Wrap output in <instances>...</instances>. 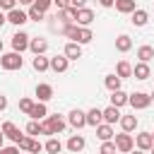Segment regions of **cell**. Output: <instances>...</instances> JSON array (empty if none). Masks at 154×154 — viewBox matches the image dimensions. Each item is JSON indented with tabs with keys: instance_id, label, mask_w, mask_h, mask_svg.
<instances>
[{
	"instance_id": "obj_1",
	"label": "cell",
	"mask_w": 154,
	"mask_h": 154,
	"mask_svg": "<svg viewBox=\"0 0 154 154\" xmlns=\"http://www.w3.org/2000/svg\"><path fill=\"white\" fill-rule=\"evenodd\" d=\"M22 65H24V58H22V53H14V51H10V53H2V55H0V67H2V70H7V72L22 70Z\"/></svg>"
},
{
	"instance_id": "obj_2",
	"label": "cell",
	"mask_w": 154,
	"mask_h": 154,
	"mask_svg": "<svg viewBox=\"0 0 154 154\" xmlns=\"http://www.w3.org/2000/svg\"><path fill=\"white\" fill-rule=\"evenodd\" d=\"M113 144H116V149H118L120 154H130V152L135 149V140H132L130 132H120V135H116V137H113Z\"/></svg>"
},
{
	"instance_id": "obj_3",
	"label": "cell",
	"mask_w": 154,
	"mask_h": 154,
	"mask_svg": "<svg viewBox=\"0 0 154 154\" xmlns=\"http://www.w3.org/2000/svg\"><path fill=\"white\" fill-rule=\"evenodd\" d=\"M29 41H31V36H29L26 31L17 29V31L12 34V51H14V53H24V51H29Z\"/></svg>"
},
{
	"instance_id": "obj_4",
	"label": "cell",
	"mask_w": 154,
	"mask_h": 154,
	"mask_svg": "<svg viewBox=\"0 0 154 154\" xmlns=\"http://www.w3.org/2000/svg\"><path fill=\"white\" fill-rule=\"evenodd\" d=\"M128 103H130L135 111H144V108H149L152 99H149V94H144V91H135V94H128Z\"/></svg>"
},
{
	"instance_id": "obj_5",
	"label": "cell",
	"mask_w": 154,
	"mask_h": 154,
	"mask_svg": "<svg viewBox=\"0 0 154 154\" xmlns=\"http://www.w3.org/2000/svg\"><path fill=\"white\" fill-rule=\"evenodd\" d=\"M67 125H72L75 130L84 128V125H87V113L79 111V108H72V111L67 113Z\"/></svg>"
},
{
	"instance_id": "obj_6",
	"label": "cell",
	"mask_w": 154,
	"mask_h": 154,
	"mask_svg": "<svg viewBox=\"0 0 154 154\" xmlns=\"http://www.w3.org/2000/svg\"><path fill=\"white\" fill-rule=\"evenodd\" d=\"M43 120H46V125L51 128V132H53V137H55V135H60V132H63V130L67 128V120H63L60 116H46Z\"/></svg>"
},
{
	"instance_id": "obj_7",
	"label": "cell",
	"mask_w": 154,
	"mask_h": 154,
	"mask_svg": "<svg viewBox=\"0 0 154 154\" xmlns=\"http://www.w3.org/2000/svg\"><path fill=\"white\" fill-rule=\"evenodd\" d=\"M0 130H2V135H5V140H12L14 144H17L19 140H22V132H19V128H17V125H14L12 120H5Z\"/></svg>"
},
{
	"instance_id": "obj_8",
	"label": "cell",
	"mask_w": 154,
	"mask_h": 154,
	"mask_svg": "<svg viewBox=\"0 0 154 154\" xmlns=\"http://www.w3.org/2000/svg\"><path fill=\"white\" fill-rule=\"evenodd\" d=\"M135 147L140 152H149L154 147V140H152V132H137L135 135Z\"/></svg>"
},
{
	"instance_id": "obj_9",
	"label": "cell",
	"mask_w": 154,
	"mask_h": 154,
	"mask_svg": "<svg viewBox=\"0 0 154 154\" xmlns=\"http://www.w3.org/2000/svg\"><path fill=\"white\" fill-rule=\"evenodd\" d=\"M7 22H10V24H14V26H22V24H26V22H29V17H26V12H24L22 7H14V10H10V12H7Z\"/></svg>"
},
{
	"instance_id": "obj_10",
	"label": "cell",
	"mask_w": 154,
	"mask_h": 154,
	"mask_svg": "<svg viewBox=\"0 0 154 154\" xmlns=\"http://www.w3.org/2000/svg\"><path fill=\"white\" fill-rule=\"evenodd\" d=\"M91 22H94V12H91L89 7L77 10V14H75V24H77V26H89Z\"/></svg>"
},
{
	"instance_id": "obj_11",
	"label": "cell",
	"mask_w": 154,
	"mask_h": 154,
	"mask_svg": "<svg viewBox=\"0 0 154 154\" xmlns=\"http://www.w3.org/2000/svg\"><path fill=\"white\" fill-rule=\"evenodd\" d=\"M34 94H36V99H38L41 103H46V101H51V99H53V87H51V84H46V82H41V84H36Z\"/></svg>"
},
{
	"instance_id": "obj_12",
	"label": "cell",
	"mask_w": 154,
	"mask_h": 154,
	"mask_svg": "<svg viewBox=\"0 0 154 154\" xmlns=\"http://www.w3.org/2000/svg\"><path fill=\"white\" fill-rule=\"evenodd\" d=\"M65 147H67V152H70V154H79V152L87 147V140H84L82 135H72V137L67 140V144H65Z\"/></svg>"
},
{
	"instance_id": "obj_13",
	"label": "cell",
	"mask_w": 154,
	"mask_h": 154,
	"mask_svg": "<svg viewBox=\"0 0 154 154\" xmlns=\"http://www.w3.org/2000/svg\"><path fill=\"white\" fill-rule=\"evenodd\" d=\"M63 55H65L67 60H77V58H82V46H79V43H75V41H67V43H65Z\"/></svg>"
},
{
	"instance_id": "obj_14",
	"label": "cell",
	"mask_w": 154,
	"mask_h": 154,
	"mask_svg": "<svg viewBox=\"0 0 154 154\" xmlns=\"http://www.w3.org/2000/svg\"><path fill=\"white\" fill-rule=\"evenodd\" d=\"M132 77H135V79H140V82H144V79H149V77H152V70H149V63H137V65L132 67Z\"/></svg>"
},
{
	"instance_id": "obj_15",
	"label": "cell",
	"mask_w": 154,
	"mask_h": 154,
	"mask_svg": "<svg viewBox=\"0 0 154 154\" xmlns=\"http://www.w3.org/2000/svg\"><path fill=\"white\" fill-rule=\"evenodd\" d=\"M94 130H96V137H99L101 142H111V140L116 137V132H113V125H106V123H101V125H96Z\"/></svg>"
},
{
	"instance_id": "obj_16",
	"label": "cell",
	"mask_w": 154,
	"mask_h": 154,
	"mask_svg": "<svg viewBox=\"0 0 154 154\" xmlns=\"http://www.w3.org/2000/svg\"><path fill=\"white\" fill-rule=\"evenodd\" d=\"M29 51H31L34 55H43V53L48 51V41L41 38V36H38V38H31V41H29Z\"/></svg>"
},
{
	"instance_id": "obj_17",
	"label": "cell",
	"mask_w": 154,
	"mask_h": 154,
	"mask_svg": "<svg viewBox=\"0 0 154 154\" xmlns=\"http://www.w3.org/2000/svg\"><path fill=\"white\" fill-rule=\"evenodd\" d=\"M48 116V108H46V103H41V101H34V106H31V111H29V118L31 120H43Z\"/></svg>"
},
{
	"instance_id": "obj_18",
	"label": "cell",
	"mask_w": 154,
	"mask_h": 154,
	"mask_svg": "<svg viewBox=\"0 0 154 154\" xmlns=\"http://www.w3.org/2000/svg\"><path fill=\"white\" fill-rule=\"evenodd\" d=\"M101 116H103V123H106V125H113V123H118V120H120V108L108 106V108H103V111H101Z\"/></svg>"
},
{
	"instance_id": "obj_19",
	"label": "cell",
	"mask_w": 154,
	"mask_h": 154,
	"mask_svg": "<svg viewBox=\"0 0 154 154\" xmlns=\"http://www.w3.org/2000/svg\"><path fill=\"white\" fill-rule=\"evenodd\" d=\"M67 67H70V60L65 55H53L51 58V70L53 72H65Z\"/></svg>"
},
{
	"instance_id": "obj_20",
	"label": "cell",
	"mask_w": 154,
	"mask_h": 154,
	"mask_svg": "<svg viewBox=\"0 0 154 154\" xmlns=\"http://www.w3.org/2000/svg\"><path fill=\"white\" fill-rule=\"evenodd\" d=\"M113 7H116L120 14H132V12L137 10L135 0H116V2H113Z\"/></svg>"
},
{
	"instance_id": "obj_21",
	"label": "cell",
	"mask_w": 154,
	"mask_h": 154,
	"mask_svg": "<svg viewBox=\"0 0 154 154\" xmlns=\"http://www.w3.org/2000/svg\"><path fill=\"white\" fill-rule=\"evenodd\" d=\"M31 67H34L36 72H46V70H51V58H46V55H34Z\"/></svg>"
},
{
	"instance_id": "obj_22",
	"label": "cell",
	"mask_w": 154,
	"mask_h": 154,
	"mask_svg": "<svg viewBox=\"0 0 154 154\" xmlns=\"http://www.w3.org/2000/svg\"><path fill=\"white\" fill-rule=\"evenodd\" d=\"M103 123V116H101V108H89L87 111V125H91V128H96V125H101Z\"/></svg>"
},
{
	"instance_id": "obj_23",
	"label": "cell",
	"mask_w": 154,
	"mask_h": 154,
	"mask_svg": "<svg viewBox=\"0 0 154 154\" xmlns=\"http://www.w3.org/2000/svg\"><path fill=\"white\" fill-rule=\"evenodd\" d=\"M130 48H132V38H130L128 34H120V36L116 38V51H118V53H128Z\"/></svg>"
},
{
	"instance_id": "obj_24",
	"label": "cell",
	"mask_w": 154,
	"mask_h": 154,
	"mask_svg": "<svg viewBox=\"0 0 154 154\" xmlns=\"http://www.w3.org/2000/svg\"><path fill=\"white\" fill-rule=\"evenodd\" d=\"M120 128H123V132H132V130H137V116H120Z\"/></svg>"
},
{
	"instance_id": "obj_25",
	"label": "cell",
	"mask_w": 154,
	"mask_h": 154,
	"mask_svg": "<svg viewBox=\"0 0 154 154\" xmlns=\"http://www.w3.org/2000/svg\"><path fill=\"white\" fill-rule=\"evenodd\" d=\"M130 22H132L135 26H144V24L149 22V12H147V10H140V7H137V10L132 12V19H130Z\"/></svg>"
},
{
	"instance_id": "obj_26",
	"label": "cell",
	"mask_w": 154,
	"mask_h": 154,
	"mask_svg": "<svg viewBox=\"0 0 154 154\" xmlns=\"http://www.w3.org/2000/svg\"><path fill=\"white\" fill-rule=\"evenodd\" d=\"M94 38V34H91V29L89 26H79L77 29V38H75V43H79V46H84V43H89Z\"/></svg>"
},
{
	"instance_id": "obj_27",
	"label": "cell",
	"mask_w": 154,
	"mask_h": 154,
	"mask_svg": "<svg viewBox=\"0 0 154 154\" xmlns=\"http://www.w3.org/2000/svg\"><path fill=\"white\" fill-rule=\"evenodd\" d=\"M116 75H118L120 79L132 77V65H130L128 60H118V65H116Z\"/></svg>"
},
{
	"instance_id": "obj_28",
	"label": "cell",
	"mask_w": 154,
	"mask_h": 154,
	"mask_svg": "<svg viewBox=\"0 0 154 154\" xmlns=\"http://www.w3.org/2000/svg\"><path fill=\"white\" fill-rule=\"evenodd\" d=\"M128 103V94L123 91V89H118V91H111V106H116V108H123Z\"/></svg>"
},
{
	"instance_id": "obj_29",
	"label": "cell",
	"mask_w": 154,
	"mask_h": 154,
	"mask_svg": "<svg viewBox=\"0 0 154 154\" xmlns=\"http://www.w3.org/2000/svg\"><path fill=\"white\" fill-rule=\"evenodd\" d=\"M43 149H46L48 154H60V152H63V142H60L58 137H48V142L43 144Z\"/></svg>"
},
{
	"instance_id": "obj_30",
	"label": "cell",
	"mask_w": 154,
	"mask_h": 154,
	"mask_svg": "<svg viewBox=\"0 0 154 154\" xmlns=\"http://www.w3.org/2000/svg\"><path fill=\"white\" fill-rule=\"evenodd\" d=\"M120 82H123V79H120L116 72H113V75H106V79H103V84H106L108 91H118V89H120Z\"/></svg>"
},
{
	"instance_id": "obj_31",
	"label": "cell",
	"mask_w": 154,
	"mask_h": 154,
	"mask_svg": "<svg viewBox=\"0 0 154 154\" xmlns=\"http://www.w3.org/2000/svg\"><path fill=\"white\" fill-rule=\"evenodd\" d=\"M137 58H140V63H149L154 58V48L152 46H140L137 48Z\"/></svg>"
},
{
	"instance_id": "obj_32",
	"label": "cell",
	"mask_w": 154,
	"mask_h": 154,
	"mask_svg": "<svg viewBox=\"0 0 154 154\" xmlns=\"http://www.w3.org/2000/svg\"><path fill=\"white\" fill-rule=\"evenodd\" d=\"M26 17H29V22H41V19L46 17V12H41L38 7H34V5H31V7L26 10Z\"/></svg>"
},
{
	"instance_id": "obj_33",
	"label": "cell",
	"mask_w": 154,
	"mask_h": 154,
	"mask_svg": "<svg viewBox=\"0 0 154 154\" xmlns=\"http://www.w3.org/2000/svg\"><path fill=\"white\" fill-rule=\"evenodd\" d=\"M26 135H29V137L41 135V123H38V120H29V123H26Z\"/></svg>"
},
{
	"instance_id": "obj_34",
	"label": "cell",
	"mask_w": 154,
	"mask_h": 154,
	"mask_svg": "<svg viewBox=\"0 0 154 154\" xmlns=\"http://www.w3.org/2000/svg\"><path fill=\"white\" fill-rule=\"evenodd\" d=\"M77 29H79L77 24H65V26H63V34H65L67 38H72V41H75V38H77Z\"/></svg>"
},
{
	"instance_id": "obj_35",
	"label": "cell",
	"mask_w": 154,
	"mask_h": 154,
	"mask_svg": "<svg viewBox=\"0 0 154 154\" xmlns=\"http://www.w3.org/2000/svg\"><path fill=\"white\" fill-rule=\"evenodd\" d=\"M31 106H34V99H29V96H24V99H19V111H22V113H26V116H29V111H31Z\"/></svg>"
},
{
	"instance_id": "obj_36",
	"label": "cell",
	"mask_w": 154,
	"mask_h": 154,
	"mask_svg": "<svg viewBox=\"0 0 154 154\" xmlns=\"http://www.w3.org/2000/svg\"><path fill=\"white\" fill-rule=\"evenodd\" d=\"M99 154H118V149H116L113 140H111V142H101V149H99Z\"/></svg>"
},
{
	"instance_id": "obj_37",
	"label": "cell",
	"mask_w": 154,
	"mask_h": 154,
	"mask_svg": "<svg viewBox=\"0 0 154 154\" xmlns=\"http://www.w3.org/2000/svg\"><path fill=\"white\" fill-rule=\"evenodd\" d=\"M31 142H34V137H29V135H22V140L17 142V147H19L22 152H29V147H31Z\"/></svg>"
},
{
	"instance_id": "obj_38",
	"label": "cell",
	"mask_w": 154,
	"mask_h": 154,
	"mask_svg": "<svg viewBox=\"0 0 154 154\" xmlns=\"http://www.w3.org/2000/svg\"><path fill=\"white\" fill-rule=\"evenodd\" d=\"M51 5H53V0H34V7H38L41 12H48Z\"/></svg>"
},
{
	"instance_id": "obj_39",
	"label": "cell",
	"mask_w": 154,
	"mask_h": 154,
	"mask_svg": "<svg viewBox=\"0 0 154 154\" xmlns=\"http://www.w3.org/2000/svg\"><path fill=\"white\" fill-rule=\"evenodd\" d=\"M14 7H17V0H0V10H5V14Z\"/></svg>"
},
{
	"instance_id": "obj_40",
	"label": "cell",
	"mask_w": 154,
	"mask_h": 154,
	"mask_svg": "<svg viewBox=\"0 0 154 154\" xmlns=\"http://www.w3.org/2000/svg\"><path fill=\"white\" fill-rule=\"evenodd\" d=\"M41 149H43V144H41V142L34 137V142H31V147H29V154H38Z\"/></svg>"
},
{
	"instance_id": "obj_41",
	"label": "cell",
	"mask_w": 154,
	"mask_h": 154,
	"mask_svg": "<svg viewBox=\"0 0 154 154\" xmlns=\"http://www.w3.org/2000/svg\"><path fill=\"white\" fill-rule=\"evenodd\" d=\"M0 154H19V147L17 144H10V147H2Z\"/></svg>"
},
{
	"instance_id": "obj_42",
	"label": "cell",
	"mask_w": 154,
	"mask_h": 154,
	"mask_svg": "<svg viewBox=\"0 0 154 154\" xmlns=\"http://www.w3.org/2000/svg\"><path fill=\"white\" fill-rule=\"evenodd\" d=\"M53 5H55L58 10H67V7H70V0H53Z\"/></svg>"
},
{
	"instance_id": "obj_43",
	"label": "cell",
	"mask_w": 154,
	"mask_h": 154,
	"mask_svg": "<svg viewBox=\"0 0 154 154\" xmlns=\"http://www.w3.org/2000/svg\"><path fill=\"white\" fill-rule=\"evenodd\" d=\"M84 2H87V0H70V7H75V10H82V7H84Z\"/></svg>"
},
{
	"instance_id": "obj_44",
	"label": "cell",
	"mask_w": 154,
	"mask_h": 154,
	"mask_svg": "<svg viewBox=\"0 0 154 154\" xmlns=\"http://www.w3.org/2000/svg\"><path fill=\"white\" fill-rule=\"evenodd\" d=\"M5 108H7V96L0 94V111H5Z\"/></svg>"
},
{
	"instance_id": "obj_45",
	"label": "cell",
	"mask_w": 154,
	"mask_h": 154,
	"mask_svg": "<svg viewBox=\"0 0 154 154\" xmlns=\"http://www.w3.org/2000/svg\"><path fill=\"white\" fill-rule=\"evenodd\" d=\"M113 2H116V0H99L101 7H113Z\"/></svg>"
},
{
	"instance_id": "obj_46",
	"label": "cell",
	"mask_w": 154,
	"mask_h": 154,
	"mask_svg": "<svg viewBox=\"0 0 154 154\" xmlns=\"http://www.w3.org/2000/svg\"><path fill=\"white\" fill-rule=\"evenodd\" d=\"M19 2V7H31L34 5V0H17Z\"/></svg>"
},
{
	"instance_id": "obj_47",
	"label": "cell",
	"mask_w": 154,
	"mask_h": 154,
	"mask_svg": "<svg viewBox=\"0 0 154 154\" xmlns=\"http://www.w3.org/2000/svg\"><path fill=\"white\" fill-rule=\"evenodd\" d=\"M5 24H7V14H5V12H2V10H0V29H2V26H5Z\"/></svg>"
},
{
	"instance_id": "obj_48",
	"label": "cell",
	"mask_w": 154,
	"mask_h": 154,
	"mask_svg": "<svg viewBox=\"0 0 154 154\" xmlns=\"http://www.w3.org/2000/svg\"><path fill=\"white\" fill-rule=\"evenodd\" d=\"M5 147V135H2V130H0V149Z\"/></svg>"
},
{
	"instance_id": "obj_49",
	"label": "cell",
	"mask_w": 154,
	"mask_h": 154,
	"mask_svg": "<svg viewBox=\"0 0 154 154\" xmlns=\"http://www.w3.org/2000/svg\"><path fill=\"white\" fill-rule=\"evenodd\" d=\"M130 154H147V152H140V149H132Z\"/></svg>"
},
{
	"instance_id": "obj_50",
	"label": "cell",
	"mask_w": 154,
	"mask_h": 154,
	"mask_svg": "<svg viewBox=\"0 0 154 154\" xmlns=\"http://www.w3.org/2000/svg\"><path fill=\"white\" fill-rule=\"evenodd\" d=\"M2 48H5V46H2V41H0V55H2Z\"/></svg>"
},
{
	"instance_id": "obj_51",
	"label": "cell",
	"mask_w": 154,
	"mask_h": 154,
	"mask_svg": "<svg viewBox=\"0 0 154 154\" xmlns=\"http://www.w3.org/2000/svg\"><path fill=\"white\" fill-rule=\"evenodd\" d=\"M149 99H152V101H154V91H152V94H149Z\"/></svg>"
},
{
	"instance_id": "obj_52",
	"label": "cell",
	"mask_w": 154,
	"mask_h": 154,
	"mask_svg": "<svg viewBox=\"0 0 154 154\" xmlns=\"http://www.w3.org/2000/svg\"><path fill=\"white\" fill-rule=\"evenodd\" d=\"M149 152H152V154H154V147H152V149H149Z\"/></svg>"
},
{
	"instance_id": "obj_53",
	"label": "cell",
	"mask_w": 154,
	"mask_h": 154,
	"mask_svg": "<svg viewBox=\"0 0 154 154\" xmlns=\"http://www.w3.org/2000/svg\"><path fill=\"white\" fill-rule=\"evenodd\" d=\"M152 140H154V132H152Z\"/></svg>"
}]
</instances>
